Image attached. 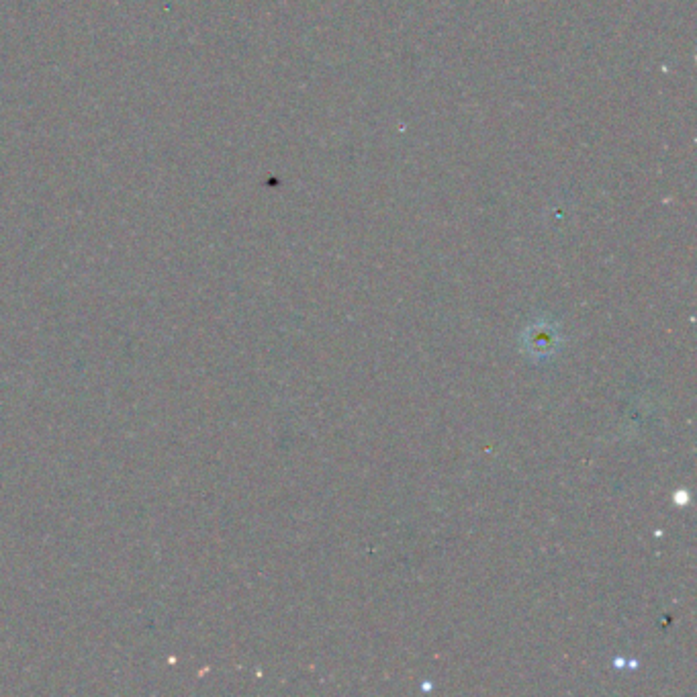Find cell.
Here are the masks:
<instances>
[{"mask_svg": "<svg viewBox=\"0 0 697 697\" xmlns=\"http://www.w3.org/2000/svg\"><path fill=\"white\" fill-rule=\"evenodd\" d=\"M526 344H528V352H532V356L540 358V356H550L554 352L556 342H559V334L552 328V325L544 323V325H532L528 330Z\"/></svg>", "mask_w": 697, "mask_h": 697, "instance_id": "cell-1", "label": "cell"}]
</instances>
